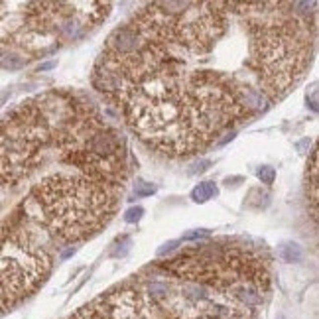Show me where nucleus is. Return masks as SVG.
<instances>
[{"label": "nucleus", "instance_id": "f257e3e1", "mask_svg": "<svg viewBox=\"0 0 319 319\" xmlns=\"http://www.w3.org/2000/svg\"><path fill=\"white\" fill-rule=\"evenodd\" d=\"M315 2H150L107 38L93 87L150 150L187 158L266 113L309 67Z\"/></svg>", "mask_w": 319, "mask_h": 319}, {"label": "nucleus", "instance_id": "f03ea898", "mask_svg": "<svg viewBox=\"0 0 319 319\" xmlns=\"http://www.w3.org/2000/svg\"><path fill=\"white\" fill-rule=\"evenodd\" d=\"M130 178L124 138L91 101L47 91L2 120V187L26 189L10 219L55 249L105 228Z\"/></svg>", "mask_w": 319, "mask_h": 319}, {"label": "nucleus", "instance_id": "7ed1b4c3", "mask_svg": "<svg viewBox=\"0 0 319 319\" xmlns=\"http://www.w3.org/2000/svg\"><path fill=\"white\" fill-rule=\"evenodd\" d=\"M22 20L10 30V44L36 53V44L75 42L103 22L113 4L109 2H26Z\"/></svg>", "mask_w": 319, "mask_h": 319}, {"label": "nucleus", "instance_id": "20e7f679", "mask_svg": "<svg viewBox=\"0 0 319 319\" xmlns=\"http://www.w3.org/2000/svg\"><path fill=\"white\" fill-rule=\"evenodd\" d=\"M55 249L16 219L2 227V309L8 311L38 292L53 268Z\"/></svg>", "mask_w": 319, "mask_h": 319}, {"label": "nucleus", "instance_id": "39448f33", "mask_svg": "<svg viewBox=\"0 0 319 319\" xmlns=\"http://www.w3.org/2000/svg\"><path fill=\"white\" fill-rule=\"evenodd\" d=\"M307 195H309V203L313 209V217L319 225V142L313 148V154L307 166Z\"/></svg>", "mask_w": 319, "mask_h": 319}, {"label": "nucleus", "instance_id": "423d86ee", "mask_svg": "<svg viewBox=\"0 0 319 319\" xmlns=\"http://www.w3.org/2000/svg\"><path fill=\"white\" fill-rule=\"evenodd\" d=\"M217 195V185L213 182H203V183H197L191 191V199L195 203H205L209 199H213Z\"/></svg>", "mask_w": 319, "mask_h": 319}, {"label": "nucleus", "instance_id": "0eeeda50", "mask_svg": "<svg viewBox=\"0 0 319 319\" xmlns=\"http://www.w3.org/2000/svg\"><path fill=\"white\" fill-rule=\"evenodd\" d=\"M280 256L284 262H299L301 260V247L296 243H284V245H280Z\"/></svg>", "mask_w": 319, "mask_h": 319}, {"label": "nucleus", "instance_id": "6e6552de", "mask_svg": "<svg viewBox=\"0 0 319 319\" xmlns=\"http://www.w3.org/2000/svg\"><path fill=\"white\" fill-rule=\"evenodd\" d=\"M2 67L4 69H20L26 63V57L22 55H16V53H2Z\"/></svg>", "mask_w": 319, "mask_h": 319}, {"label": "nucleus", "instance_id": "1a4fd4ad", "mask_svg": "<svg viewBox=\"0 0 319 319\" xmlns=\"http://www.w3.org/2000/svg\"><path fill=\"white\" fill-rule=\"evenodd\" d=\"M134 193H136L138 197H148V195L156 193V185L144 182V180H138L136 185H134Z\"/></svg>", "mask_w": 319, "mask_h": 319}, {"label": "nucleus", "instance_id": "9d476101", "mask_svg": "<svg viewBox=\"0 0 319 319\" xmlns=\"http://www.w3.org/2000/svg\"><path fill=\"white\" fill-rule=\"evenodd\" d=\"M274 178H276V172H274V168H270V166H262L258 170V180L262 183L270 185V183H274Z\"/></svg>", "mask_w": 319, "mask_h": 319}, {"label": "nucleus", "instance_id": "9b49d317", "mask_svg": "<svg viewBox=\"0 0 319 319\" xmlns=\"http://www.w3.org/2000/svg\"><path fill=\"white\" fill-rule=\"evenodd\" d=\"M142 215H144V209L142 207H130L126 213H124V221L126 223H136L142 219Z\"/></svg>", "mask_w": 319, "mask_h": 319}, {"label": "nucleus", "instance_id": "f8f14e48", "mask_svg": "<svg viewBox=\"0 0 319 319\" xmlns=\"http://www.w3.org/2000/svg\"><path fill=\"white\" fill-rule=\"evenodd\" d=\"M207 234H209V230H193V232L183 234L182 241H195V238H201V236H207Z\"/></svg>", "mask_w": 319, "mask_h": 319}, {"label": "nucleus", "instance_id": "ddd939ff", "mask_svg": "<svg viewBox=\"0 0 319 319\" xmlns=\"http://www.w3.org/2000/svg\"><path fill=\"white\" fill-rule=\"evenodd\" d=\"M53 65H55L53 61H51V63H44V65L40 67V71H46V69H51V67H53Z\"/></svg>", "mask_w": 319, "mask_h": 319}, {"label": "nucleus", "instance_id": "4468645a", "mask_svg": "<svg viewBox=\"0 0 319 319\" xmlns=\"http://www.w3.org/2000/svg\"><path fill=\"white\" fill-rule=\"evenodd\" d=\"M280 319H284V317H280Z\"/></svg>", "mask_w": 319, "mask_h": 319}]
</instances>
